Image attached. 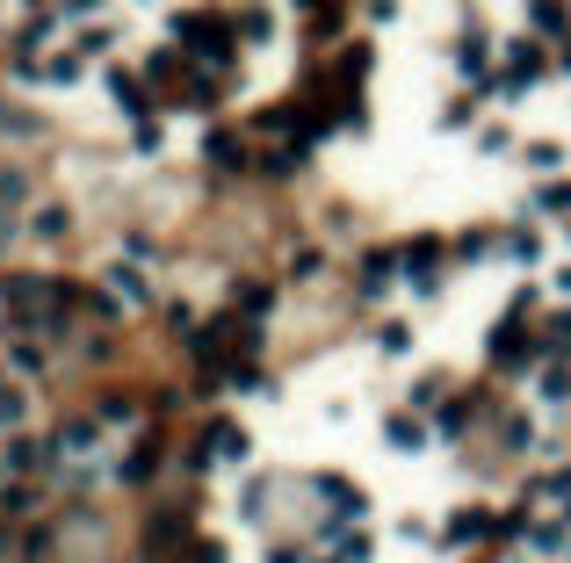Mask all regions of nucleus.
<instances>
[{
    "mask_svg": "<svg viewBox=\"0 0 571 563\" xmlns=\"http://www.w3.org/2000/svg\"><path fill=\"white\" fill-rule=\"evenodd\" d=\"M167 36L195 58L203 72L232 66L239 58V22H217V15H167Z\"/></svg>",
    "mask_w": 571,
    "mask_h": 563,
    "instance_id": "nucleus-1",
    "label": "nucleus"
},
{
    "mask_svg": "<svg viewBox=\"0 0 571 563\" xmlns=\"http://www.w3.org/2000/svg\"><path fill=\"white\" fill-rule=\"evenodd\" d=\"M44 361H52V333H44V325H8V333H0V369H8V375L36 383Z\"/></svg>",
    "mask_w": 571,
    "mask_h": 563,
    "instance_id": "nucleus-2",
    "label": "nucleus"
},
{
    "mask_svg": "<svg viewBox=\"0 0 571 563\" xmlns=\"http://www.w3.org/2000/svg\"><path fill=\"white\" fill-rule=\"evenodd\" d=\"M195 455H203V470H246V462H254V433H246L239 419H210Z\"/></svg>",
    "mask_w": 571,
    "mask_h": 563,
    "instance_id": "nucleus-3",
    "label": "nucleus"
},
{
    "mask_svg": "<svg viewBox=\"0 0 571 563\" xmlns=\"http://www.w3.org/2000/svg\"><path fill=\"white\" fill-rule=\"evenodd\" d=\"M66 44L87 58V66H116V44H123V22L116 15H94V22H72Z\"/></svg>",
    "mask_w": 571,
    "mask_h": 563,
    "instance_id": "nucleus-4",
    "label": "nucleus"
},
{
    "mask_svg": "<svg viewBox=\"0 0 571 563\" xmlns=\"http://www.w3.org/2000/svg\"><path fill=\"white\" fill-rule=\"evenodd\" d=\"M312 498L326 506V520H362V506H369L362 484L340 477V470H318V477H312Z\"/></svg>",
    "mask_w": 571,
    "mask_h": 563,
    "instance_id": "nucleus-5",
    "label": "nucleus"
},
{
    "mask_svg": "<svg viewBox=\"0 0 571 563\" xmlns=\"http://www.w3.org/2000/svg\"><path fill=\"white\" fill-rule=\"evenodd\" d=\"M30 419H36V391L22 383V375H8V369H0V441L30 433Z\"/></svg>",
    "mask_w": 571,
    "mask_h": 563,
    "instance_id": "nucleus-6",
    "label": "nucleus"
},
{
    "mask_svg": "<svg viewBox=\"0 0 571 563\" xmlns=\"http://www.w3.org/2000/svg\"><path fill=\"white\" fill-rule=\"evenodd\" d=\"M399 274H405V290H413V296H434V282H441V246H434V239L399 246Z\"/></svg>",
    "mask_w": 571,
    "mask_h": 563,
    "instance_id": "nucleus-7",
    "label": "nucleus"
},
{
    "mask_svg": "<svg viewBox=\"0 0 571 563\" xmlns=\"http://www.w3.org/2000/svg\"><path fill=\"white\" fill-rule=\"evenodd\" d=\"M542 80H550V52H536V44H528V52H514V58H506L500 94H506V102H520V94H536Z\"/></svg>",
    "mask_w": 571,
    "mask_h": 563,
    "instance_id": "nucleus-8",
    "label": "nucleus"
},
{
    "mask_svg": "<svg viewBox=\"0 0 571 563\" xmlns=\"http://www.w3.org/2000/svg\"><path fill=\"white\" fill-rule=\"evenodd\" d=\"M528 405H542V412L571 405V361H536L528 369Z\"/></svg>",
    "mask_w": 571,
    "mask_h": 563,
    "instance_id": "nucleus-9",
    "label": "nucleus"
},
{
    "mask_svg": "<svg viewBox=\"0 0 571 563\" xmlns=\"http://www.w3.org/2000/svg\"><path fill=\"white\" fill-rule=\"evenodd\" d=\"M102 87H109V102L131 109V116H153V87H145V72H131L116 58V66H102Z\"/></svg>",
    "mask_w": 571,
    "mask_h": 563,
    "instance_id": "nucleus-10",
    "label": "nucleus"
},
{
    "mask_svg": "<svg viewBox=\"0 0 571 563\" xmlns=\"http://www.w3.org/2000/svg\"><path fill=\"white\" fill-rule=\"evenodd\" d=\"M492 513L485 506H463V513H449V528H441V549H485L492 542Z\"/></svg>",
    "mask_w": 571,
    "mask_h": 563,
    "instance_id": "nucleus-11",
    "label": "nucleus"
},
{
    "mask_svg": "<svg viewBox=\"0 0 571 563\" xmlns=\"http://www.w3.org/2000/svg\"><path fill=\"white\" fill-rule=\"evenodd\" d=\"M383 441L399 448V455H419V448H434L441 433H434L427 419H419V412H391V419H383Z\"/></svg>",
    "mask_w": 571,
    "mask_h": 563,
    "instance_id": "nucleus-12",
    "label": "nucleus"
},
{
    "mask_svg": "<svg viewBox=\"0 0 571 563\" xmlns=\"http://www.w3.org/2000/svg\"><path fill=\"white\" fill-rule=\"evenodd\" d=\"M80 80H87V58L72 52V44H58V52L36 66V87H52V94H58V87H80Z\"/></svg>",
    "mask_w": 571,
    "mask_h": 563,
    "instance_id": "nucleus-13",
    "label": "nucleus"
},
{
    "mask_svg": "<svg viewBox=\"0 0 571 563\" xmlns=\"http://www.w3.org/2000/svg\"><path fill=\"white\" fill-rule=\"evenodd\" d=\"M66 232H72V210H66V203H36V210H30V239H36V246H58Z\"/></svg>",
    "mask_w": 571,
    "mask_h": 563,
    "instance_id": "nucleus-14",
    "label": "nucleus"
},
{
    "mask_svg": "<svg viewBox=\"0 0 571 563\" xmlns=\"http://www.w3.org/2000/svg\"><path fill=\"white\" fill-rule=\"evenodd\" d=\"M528 30L536 36H571V0H528Z\"/></svg>",
    "mask_w": 571,
    "mask_h": 563,
    "instance_id": "nucleus-15",
    "label": "nucleus"
},
{
    "mask_svg": "<svg viewBox=\"0 0 571 563\" xmlns=\"http://www.w3.org/2000/svg\"><path fill=\"white\" fill-rule=\"evenodd\" d=\"M542 361H571V304H557L542 318Z\"/></svg>",
    "mask_w": 571,
    "mask_h": 563,
    "instance_id": "nucleus-16",
    "label": "nucleus"
},
{
    "mask_svg": "<svg viewBox=\"0 0 571 563\" xmlns=\"http://www.w3.org/2000/svg\"><path fill=\"white\" fill-rule=\"evenodd\" d=\"M500 260H514V268H536V260H542L536 224H528V232H506V239H500Z\"/></svg>",
    "mask_w": 571,
    "mask_h": 563,
    "instance_id": "nucleus-17",
    "label": "nucleus"
},
{
    "mask_svg": "<svg viewBox=\"0 0 571 563\" xmlns=\"http://www.w3.org/2000/svg\"><path fill=\"white\" fill-rule=\"evenodd\" d=\"M391 274H399V246H383V254H369V260H362V290H369V296L391 290Z\"/></svg>",
    "mask_w": 571,
    "mask_h": 563,
    "instance_id": "nucleus-18",
    "label": "nucleus"
},
{
    "mask_svg": "<svg viewBox=\"0 0 571 563\" xmlns=\"http://www.w3.org/2000/svg\"><path fill=\"white\" fill-rule=\"evenodd\" d=\"M564 145H550V137H542V145H520V167H536V173H557V167H564Z\"/></svg>",
    "mask_w": 571,
    "mask_h": 563,
    "instance_id": "nucleus-19",
    "label": "nucleus"
},
{
    "mask_svg": "<svg viewBox=\"0 0 571 563\" xmlns=\"http://www.w3.org/2000/svg\"><path fill=\"white\" fill-rule=\"evenodd\" d=\"M232 22H239L246 44H276V15H268V8H246V15H232Z\"/></svg>",
    "mask_w": 571,
    "mask_h": 563,
    "instance_id": "nucleus-20",
    "label": "nucleus"
},
{
    "mask_svg": "<svg viewBox=\"0 0 571 563\" xmlns=\"http://www.w3.org/2000/svg\"><path fill=\"white\" fill-rule=\"evenodd\" d=\"M536 217H564V224H571V181H550V188H542V195H536Z\"/></svg>",
    "mask_w": 571,
    "mask_h": 563,
    "instance_id": "nucleus-21",
    "label": "nucleus"
},
{
    "mask_svg": "<svg viewBox=\"0 0 571 563\" xmlns=\"http://www.w3.org/2000/svg\"><path fill=\"white\" fill-rule=\"evenodd\" d=\"M478 153H485V159L514 153V131H506V123H485V131H478Z\"/></svg>",
    "mask_w": 571,
    "mask_h": 563,
    "instance_id": "nucleus-22",
    "label": "nucleus"
},
{
    "mask_svg": "<svg viewBox=\"0 0 571 563\" xmlns=\"http://www.w3.org/2000/svg\"><path fill=\"white\" fill-rule=\"evenodd\" d=\"M159 137H167V131H159V116H138V123H131V153H159Z\"/></svg>",
    "mask_w": 571,
    "mask_h": 563,
    "instance_id": "nucleus-23",
    "label": "nucleus"
},
{
    "mask_svg": "<svg viewBox=\"0 0 571 563\" xmlns=\"http://www.w3.org/2000/svg\"><path fill=\"white\" fill-rule=\"evenodd\" d=\"M232 506H239V513H246V520H260V513H268V484H260V477H254V484H246V492H239V498H232Z\"/></svg>",
    "mask_w": 571,
    "mask_h": 563,
    "instance_id": "nucleus-24",
    "label": "nucleus"
},
{
    "mask_svg": "<svg viewBox=\"0 0 571 563\" xmlns=\"http://www.w3.org/2000/svg\"><path fill=\"white\" fill-rule=\"evenodd\" d=\"M94 15H102V0H58V22H66V30L72 22H94Z\"/></svg>",
    "mask_w": 571,
    "mask_h": 563,
    "instance_id": "nucleus-25",
    "label": "nucleus"
},
{
    "mask_svg": "<svg viewBox=\"0 0 571 563\" xmlns=\"http://www.w3.org/2000/svg\"><path fill=\"white\" fill-rule=\"evenodd\" d=\"M30 203V188H22V173H0V210H22Z\"/></svg>",
    "mask_w": 571,
    "mask_h": 563,
    "instance_id": "nucleus-26",
    "label": "nucleus"
},
{
    "mask_svg": "<svg viewBox=\"0 0 571 563\" xmlns=\"http://www.w3.org/2000/svg\"><path fill=\"white\" fill-rule=\"evenodd\" d=\"M0 8H8V15H22V22H30V15H58V0H0Z\"/></svg>",
    "mask_w": 571,
    "mask_h": 563,
    "instance_id": "nucleus-27",
    "label": "nucleus"
},
{
    "mask_svg": "<svg viewBox=\"0 0 571 563\" xmlns=\"http://www.w3.org/2000/svg\"><path fill=\"white\" fill-rule=\"evenodd\" d=\"M550 296H557V304H571V260H557V268H550Z\"/></svg>",
    "mask_w": 571,
    "mask_h": 563,
    "instance_id": "nucleus-28",
    "label": "nucleus"
},
{
    "mask_svg": "<svg viewBox=\"0 0 571 563\" xmlns=\"http://www.w3.org/2000/svg\"><path fill=\"white\" fill-rule=\"evenodd\" d=\"M8 484H15V470H8V455H0V498H8Z\"/></svg>",
    "mask_w": 571,
    "mask_h": 563,
    "instance_id": "nucleus-29",
    "label": "nucleus"
},
{
    "mask_svg": "<svg viewBox=\"0 0 571 563\" xmlns=\"http://www.w3.org/2000/svg\"><path fill=\"white\" fill-rule=\"evenodd\" d=\"M0 304H8V282H0Z\"/></svg>",
    "mask_w": 571,
    "mask_h": 563,
    "instance_id": "nucleus-30",
    "label": "nucleus"
},
{
    "mask_svg": "<svg viewBox=\"0 0 571 563\" xmlns=\"http://www.w3.org/2000/svg\"><path fill=\"white\" fill-rule=\"evenodd\" d=\"M564 246H571V224H564Z\"/></svg>",
    "mask_w": 571,
    "mask_h": 563,
    "instance_id": "nucleus-31",
    "label": "nucleus"
},
{
    "mask_svg": "<svg viewBox=\"0 0 571 563\" xmlns=\"http://www.w3.org/2000/svg\"><path fill=\"white\" fill-rule=\"evenodd\" d=\"M564 66H571V52H564Z\"/></svg>",
    "mask_w": 571,
    "mask_h": 563,
    "instance_id": "nucleus-32",
    "label": "nucleus"
}]
</instances>
